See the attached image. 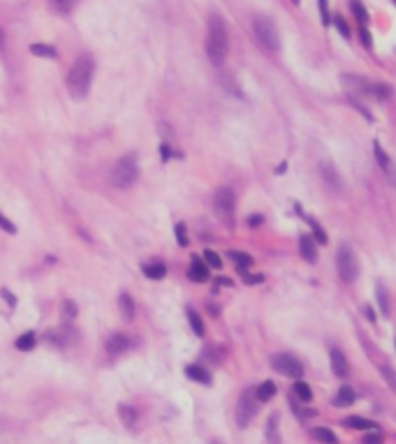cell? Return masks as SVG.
Returning a JSON list of instances; mask_svg holds the SVG:
<instances>
[{"label": "cell", "instance_id": "cell-1", "mask_svg": "<svg viewBox=\"0 0 396 444\" xmlns=\"http://www.w3.org/2000/svg\"><path fill=\"white\" fill-rule=\"evenodd\" d=\"M93 74H95V60L91 53H84L72 63L70 72H67V90L75 100H84L91 90V83H93Z\"/></svg>", "mask_w": 396, "mask_h": 444}, {"label": "cell", "instance_id": "cell-2", "mask_svg": "<svg viewBox=\"0 0 396 444\" xmlns=\"http://www.w3.org/2000/svg\"><path fill=\"white\" fill-rule=\"evenodd\" d=\"M227 49H229V37H227L225 21L218 14H211L209 21H206V55H209V60L215 67H220L225 63Z\"/></svg>", "mask_w": 396, "mask_h": 444}, {"label": "cell", "instance_id": "cell-3", "mask_svg": "<svg viewBox=\"0 0 396 444\" xmlns=\"http://www.w3.org/2000/svg\"><path fill=\"white\" fill-rule=\"evenodd\" d=\"M137 178H139V160H137L135 153H128V155H123L121 160L114 164V169H112V185H114V188L128 190L130 185L137 183Z\"/></svg>", "mask_w": 396, "mask_h": 444}, {"label": "cell", "instance_id": "cell-4", "mask_svg": "<svg viewBox=\"0 0 396 444\" xmlns=\"http://www.w3.org/2000/svg\"><path fill=\"white\" fill-rule=\"evenodd\" d=\"M343 83L345 88L350 90V95H366L373 97V100H387L391 95V88L385 86V83H373L366 81V79L357 77V74H343Z\"/></svg>", "mask_w": 396, "mask_h": 444}, {"label": "cell", "instance_id": "cell-5", "mask_svg": "<svg viewBox=\"0 0 396 444\" xmlns=\"http://www.w3.org/2000/svg\"><path fill=\"white\" fill-rule=\"evenodd\" d=\"M253 32H255L257 44H260L264 51H269V53H278L280 51L278 30H276L274 21H271L269 16H257L255 23H253Z\"/></svg>", "mask_w": 396, "mask_h": 444}, {"label": "cell", "instance_id": "cell-6", "mask_svg": "<svg viewBox=\"0 0 396 444\" xmlns=\"http://www.w3.org/2000/svg\"><path fill=\"white\" fill-rule=\"evenodd\" d=\"M336 268H338V275L343 282H354L359 275V264L357 257H354L352 248L350 245H340L338 252H336Z\"/></svg>", "mask_w": 396, "mask_h": 444}, {"label": "cell", "instance_id": "cell-7", "mask_svg": "<svg viewBox=\"0 0 396 444\" xmlns=\"http://www.w3.org/2000/svg\"><path fill=\"white\" fill-rule=\"evenodd\" d=\"M213 211L220 222L227 227L234 225V192L229 188H220L213 197Z\"/></svg>", "mask_w": 396, "mask_h": 444}, {"label": "cell", "instance_id": "cell-8", "mask_svg": "<svg viewBox=\"0 0 396 444\" xmlns=\"http://www.w3.org/2000/svg\"><path fill=\"white\" fill-rule=\"evenodd\" d=\"M271 365H274L276 373L285 375V377H292V379H301L303 377V363L294 354H287V351L276 354L274 359H271Z\"/></svg>", "mask_w": 396, "mask_h": 444}, {"label": "cell", "instance_id": "cell-9", "mask_svg": "<svg viewBox=\"0 0 396 444\" xmlns=\"http://www.w3.org/2000/svg\"><path fill=\"white\" fill-rule=\"evenodd\" d=\"M255 414H257L255 393L243 391L241 398H239V402H237V423H239V428H246V425L255 419Z\"/></svg>", "mask_w": 396, "mask_h": 444}, {"label": "cell", "instance_id": "cell-10", "mask_svg": "<svg viewBox=\"0 0 396 444\" xmlns=\"http://www.w3.org/2000/svg\"><path fill=\"white\" fill-rule=\"evenodd\" d=\"M320 176H322V180H325V183L334 190V192H340V190H343V178H340V174L336 171L334 164H329V162H322V164H320Z\"/></svg>", "mask_w": 396, "mask_h": 444}, {"label": "cell", "instance_id": "cell-11", "mask_svg": "<svg viewBox=\"0 0 396 444\" xmlns=\"http://www.w3.org/2000/svg\"><path fill=\"white\" fill-rule=\"evenodd\" d=\"M373 153H375V160H377V166L382 169V174L387 176V180L389 183H394L396 176H394V162H391V157L387 155L385 151H382V146L375 141V146H373Z\"/></svg>", "mask_w": 396, "mask_h": 444}, {"label": "cell", "instance_id": "cell-12", "mask_svg": "<svg viewBox=\"0 0 396 444\" xmlns=\"http://www.w3.org/2000/svg\"><path fill=\"white\" fill-rule=\"evenodd\" d=\"M132 345H135V342H132L130 336H125V333H114V336L107 340V351H109L112 356H116V354H123V351H128Z\"/></svg>", "mask_w": 396, "mask_h": 444}, {"label": "cell", "instance_id": "cell-13", "mask_svg": "<svg viewBox=\"0 0 396 444\" xmlns=\"http://www.w3.org/2000/svg\"><path fill=\"white\" fill-rule=\"evenodd\" d=\"M188 278L195 282H206L209 280V266H206L200 257H192L190 268H188Z\"/></svg>", "mask_w": 396, "mask_h": 444}, {"label": "cell", "instance_id": "cell-14", "mask_svg": "<svg viewBox=\"0 0 396 444\" xmlns=\"http://www.w3.org/2000/svg\"><path fill=\"white\" fill-rule=\"evenodd\" d=\"M329 356H331V370H334L336 377H348L350 370H348V361H345L343 351H340V349H331Z\"/></svg>", "mask_w": 396, "mask_h": 444}, {"label": "cell", "instance_id": "cell-15", "mask_svg": "<svg viewBox=\"0 0 396 444\" xmlns=\"http://www.w3.org/2000/svg\"><path fill=\"white\" fill-rule=\"evenodd\" d=\"M299 252H301V257L306 259V262H315L317 259V248H315V240H313V236H301L299 238Z\"/></svg>", "mask_w": 396, "mask_h": 444}, {"label": "cell", "instance_id": "cell-16", "mask_svg": "<svg viewBox=\"0 0 396 444\" xmlns=\"http://www.w3.org/2000/svg\"><path fill=\"white\" fill-rule=\"evenodd\" d=\"M186 377L192 379V382H200V384H211V373L206 368H202V365H188Z\"/></svg>", "mask_w": 396, "mask_h": 444}, {"label": "cell", "instance_id": "cell-17", "mask_svg": "<svg viewBox=\"0 0 396 444\" xmlns=\"http://www.w3.org/2000/svg\"><path fill=\"white\" fill-rule=\"evenodd\" d=\"M354 400H357V393H354V388L352 386H340L338 393H336V398H334V405L348 407V405H352Z\"/></svg>", "mask_w": 396, "mask_h": 444}, {"label": "cell", "instance_id": "cell-18", "mask_svg": "<svg viewBox=\"0 0 396 444\" xmlns=\"http://www.w3.org/2000/svg\"><path fill=\"white\" fill-rule=\"evenodd\" d=\"M118 416H121L123 425H128V428H135L137 425V407L132 405H118Z\"/></svg>", "mask_w": 396, "mask_h": 444}, {"label": "cell", "instance_id": "cell-19", "mask_svg": "<svg viewBox=\"0 0 396 444\" xmlns=\"http://www.w3.org/2000/svg\"><path fill=\"white\" fill-rule=\"evenodd\" d=\"M144 275L146 278H151V280H163L165 275H167V266L165 264H160V262H153V264H144Z\"/></svg>", "mask_w": 396, "mask_h": 444}, {"label": "cell", "instance_id": "cell-20", "mask_svg": "<svg viewBox=\"0 0 396 444\" xmlns=\"http://www.w3.org/2000/svg\"><path fill=\"white\" fill-rule=\"evenodd\" d=\"M343 423L352 430H373L377 425L375 421H368V419H364V416H348Z\"/></svg>", "mask_w": 396, "mask_h": 444}, {"label": "cell", "instance_id": "cell-21", "mask_svg": "<svg viewBox=\"0 0 396 444\" xmlns=\"http://www.w3.org/2000/svg\"><path fill=\"white\" fill-rule=\"evenodd\" d=\"M118 308H121V312H123V317H125V319H132V317H135V312H137L135 301H132L130 294H121V296H118Z\"/></svg>", "mask_w": 396, "mask_h": 444}, {"label": "cell", "instance_id": "cell-22", "mask_svg": "<svg viewBox=\"0 0 396 444\" xmlns=\"http://www.w3.org/2000/svg\"><path fill=\"white\" fill-rule=\"evenodd\" d=\"M276 396V384L271 382V379H266V382H262L260 386H257V391H255V398L257 400H271V398Z\"/></svg>", "mask_w": 396, "mask_h": 444}, {"label": "cell", "instance_id": "cell-23", "mask_svg": "<svg viewBox=\"0 0 396 444\" xmlns=\"http://www.w3.org/2000/svg\"><path fill=\"white\" fill-rule=\"evenodd\" d=\"M77 3L79 0H49V5H51V9L56 14H61V16H65V14H70L72 9L77 7Z\"/></svg>", "mask_w": 396, "mask_h": 444}, {"label": "cell", "instance_id": "cell-24", "mask_svg": "<svg viewBox=\"0 0 396 444\" xmlns=\"http://www.w3.org/2000/svg\"><path fill=\"white\" fill-rule=\"evenodd\" d=\"M30 53L38 58H56L58 51L51 44H30Z\"/></svg>", "mask_w": 396, "mask_h": 444}, {"label": "cell", "instance_id": "cell-25", "mask_svg": "<svg viewBox=\"0 0 396 444\" xmlns=\"http://www.w3.org/2000/svg\"><path fill=\"white\" fill-rule=\"evenodd\" d=\"M311 435L317 439V442H322V444H338V437H336L329 428H313Z\"/></svg>", "mask_w": 396, "mask_h": 444}, {"label": "cell", "instance_id": "cell-26", "mask_svg": "<svg viewBox=\"0 0 396 444\" xmlns=\"http://www.w3.org/2000/svg\"><path fill=\"white\" fill-rule=\"evenodd\" d=\"M266 442L269 444H280V435H278V416L271 414L269 425H266Z\"/></svg>", "mask_w": 396, "mask_h": 444}, {"label": "cell", "instance_id": "cell-27", "mask_svg": "<svg viewBox=\"0 0 396 444\" xmlns=\"http://www.w3.org/2000/svg\"><path fill=\"white\" fill-rule=\"evenodd\" d=\"M227 259H232L234 264H237L239 268H246L253 264V257L246 252H239V250H227Z\"/></svg>", "mask_w": 396, "mask_h": 444}, {"label": "cell", "instance_id": "cell-28", "mask_svg": "<svg viewBox=\"0 0 396 444\" xmlns=\"http://www.w3.org/2000/svg\"><path fill=\"white\" fill-rule=\"evenodd\" d=\"M294 396L299 398V400H303V402H308L313 398V391H311V386H308L306 382H301V379H297V382H294Z\"/></svg>", "mask_w": 396, "mask_h": 444}, {"label": "cell", "instance_id": "cell-29", "mask_svg": "<svg viewBox=\"0 0 396 444\" xmlns=\"http://www.w3.org/2000/svg\"><path fill=\"white\" fill-rule=\"evenodd\" d=\"M14 345H16V349H21V351L33 349V347H35V333L28 331V333H24V336H19Z\"/></svg>", "mask_w": 396, "mask_h": 444}, {"label": "cell", "instance_id": "cell-30", "mask_svg": "<svg viewBox=\"0 0 396 444\" xmlns=\"http://www.w3.org/2000/svg\"><path fill=\"white\" fill-rule=\"evenodd\" d=\"M350 9H352L354 18H357L362 26H366V23H368V12H366V7H364L359 0H352V3H350Z\"/></svg>", "mask_w": 396, "mask_h": 444}, {"label": "cell", "instance_id": "cell-31", "mask_svg": "<svg viewBox=\"0 0 396 444\" xmlns=\"http://www.w3.org/2000/svg\"><path fill=\"white\" fill-rule=\"evenodd\" d=\"M188 322H190V326H192V333L195 336H204V322H202V317L195 312V310H188Z\"/></svg>", "mask_w": 396, "mask_h": 444}, {"label": "cell", "instance_id": "cell-32", "mask_svg": "<svg viewBox=\"0 0 396 444\" xmlns=\"http://www.w3.org/2000/svg\"><path fill=\"white\" fill-rule=\"evenodd\" d=\"M306 220H308V225H311V229H313V236H315L313 240H315V243H322V245H325V243H327V231L322 229V227L317 225L315 220H311V217H306Z\"/></svg>", "mask_w": 396, "mask_h": 444}, {"label": "cell", "instance_id": "cell-33", "mask_svg": "<svg viewBox=\"0 0 396 444\" xmlns=\"http://www.w3.org/2000/svg\"><path fill=\"white\" fill-rule=\"evenodd\" d=\"M329 23H334L336 30H338L343 37H350V28H348V23H345V18L340 16V14H338V16H331V21H329Z\"/></svg>", "mask_w": 396, "mask_h": 444}, {"label": "cell", "instance_id": "cell-34", "mask_svg": "<svg viewBox=\"0 0 396 444\" xmlns=\"http://www.w3.org/2000/svg\"><path fill=\"white\" fill-rule=\"evenodd\" d=\"M204 259H206V264H209L211 268H220V266H223V259H220L213 250H204Z\"/></svg>", "mask_w": 396, "mask_h": 444}, {"label": "cell", "instance_id": "cell-35", "mask_svg": "<svg viewBox=\"0 0 396 444\" xmlns=\"http://www.w3.org/2000/svg\"><path fill=\"white\" fill-rule=\"evenodd\" d=\"M317 7H320V14H322V23H329L331 14H329V5H327V0H317Z\"/></svg>", "mask_w": 396, "mask_h": 444}, {"label": "cell", "instance_id": "cell-36", "mask_svg": "<svg viewBox=\"0 0 396 444\" xmlns=\"http://www.w3.org/2000/svg\"><path fill=\"white\" fill-rule=\"evenodd\" d=\"M0 229H5L7 234H16V227L10 222V217H5L3 213H0Z\"/></svg>", "mask_w": 396, "mask_h": 444}, {"label": "cell", "instance_id": "cell-37", "mask_svg": "<svg viewBox=\"0 0 396 444\" xmlns=\"http://www.w3.org/2000/svg\"><path fill=\"white\" fill-rule=\"evenodd\" d=\"M63 310H65V317L67 319H75L77 317V305L72 301H63Z\"/></svg>", "mask_w": 396, "mask_h": 444}, {"label": "cell", "instance_id": "cell-38", "mask_svg": "<svg viewBox=\"0 0 396 444\" xmlns=\"http://www.w3.org/2000/svg\"><path fill=\"white\" fill-rule=\"evenodd\" d=\"M176 238H178V245H188V234H186V225L178 222L176 225Z\"/></svg>", "mask_w": 396, "mask_h": 444}, {"label": "cell", "instance_id": "cell-39", "mask_svg": "<svg viewBox=\"0 0 396 444\" xmlns=\"http://www.w3.org/2000/svg\"><path fill=\"white\" fill-rule=\"evenodd\" d=\"M362 444H382V435L380 433H368L366 437L362 439Z\"/></svg>", "mask_w": 396, "mask_h": 444}, {"label": "cell", "instance_id": "cell-40", "mask_svg": "<svg viewBox=\"0 0 396 444\" xmlns=\"http://www.w3.org/2000/svg\"><path fill=\"white\" fill-rule=\"evenodd\" d=\"M359 37H362L364 46H366V49H371V32L366 30V26H359Z\"/></svg>", "mask_w": 396, "mask_h": 444}, {"label": "cell", "instance_id": "cell-41", "mask_svg": "<svg viewBox=\"0 0 396 444\" xmlns=\"http://www.w3.org/2000/svg\"><path fill=\"white\" fill-rule=\"evenodd\" d=\"M377 294H380V301H382V312H389V305H387V291H385V285H377Z\"/></svg>", "mask_w": 396, "mask_h": 444}, {"label": "cell", "instance_id": "cell-42", "mask_svg": "<svg viewBox=\"0 0 396 444\" xmlns=\"http://www.w3.org/2000/svg\"><path fill=\"white\" fill-rule=\"evenodd\" d=\"M243 280H246V285H257V282L264 280V275H246Z\"/></svg>", "mask_w": 396, "mask_h": 444}, {"label": "cell", "instance_id": "cell-43", "mask_svg": "<svg viewBox=\"0 0 396 444\" xmlns=\"http://www.w3.org/2000/svg\"><path fill=\"white\" fill-rule=\"evenodd\" d=\"M248 225H250V227H260L262 225V215H250V217H248Z\"/></svg>", "mask_w": 396, "mask_h": 444}, {"label": "cell", "instance_id": "cell-44", "mask_svg": "<svg viewBox=\"0 0 396 444\" xmlns=\"http://www.w3.org/2000/svg\"><path fill=\"white\" fill-rule=\"evenodd\" d=\"M163 157H165V160H169V157H172V148H169L167 143H163Z\"/></svg>", "mask_w": 396, "mask_h": 444}, {"label": "cell", "instance_id": "cell-45", "mask_svg": "<svg viewBox=\"0 0 396 444\" xmlns=\"http://www.w3.org/2000/svg\"><path fill=\"white\" fill-rule=\"evenodd\" d=\"M3 46H5V30L0 28V49H3Z\"/></svg>", "mask_w": 396, "mask_h": 444}, {"label": "cell", "instance_id": "cell-46", "mask_svg": "<svg viewBox=\"0 0 396 444\" xmlns=\"http://www.w3.org/2000/svg\"><path fill=\"white\" fill-rule=\"evenodd\" d=\"M292 3H294V5H297V3H299V0H292Z\"/></svg>", "mask_w": 396, "mask_h": 444}]
</instances>
